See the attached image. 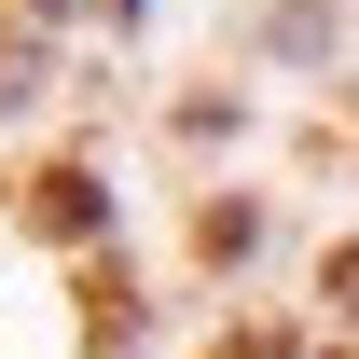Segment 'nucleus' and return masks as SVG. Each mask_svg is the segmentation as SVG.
Wrapping results in <instances>:
<instances>
[{"label": "nucleus", "mask_w": 359, "mask_h": 359, "mask_svg": "<svg viewBox=\"0 0 359 359\" xmlns=\"http://www.w3.org/2000/svg\"><path fill=\"white\" fill-rule=\"evenodd\" d=\"M28 222H42V235H97V180H83V166H55L42 194H28Z\"/></svg>", "instance_id": "nucleus-1"}, {"label": "nucleus", "mask_w": 359, "mask_h": 359, "mask_svg": "<svg viewBox=\"0 0 359 359\" xmlns=\"http://www.w3.org/2000/svg\"><path fill=\"white\" fill-rule=\"evenodd\" d=\"M318 290H332V304H359V249H332V263H318Z\"/></svg>", "instance_id": "nucleus-2"}, {"label": "nucleus", "mask_w": 359, "mask_h": 359, "mask_svg": "<svg viewBox=\"0 0 359 359\" xmlns=\"http://www.w3.org/2000/svg\"><path fill=\"white\" fill-rule=\"evenodd\" d=\"M332 359H346V346H332Z\"/></svg>", "instance_id": "nucleus-3"}]
</instances>
